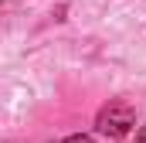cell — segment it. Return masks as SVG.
Segmentation results:
<instances>
[{"instance_id": "obj_1", "label": "cell", "mask_w": 146, "mask_h": 143, "mask_svg": "<svg viewBox=\"0 0 146 143\" xmlns=\"http://www.w3.org/2000/svg\"><path fill=\"white\" fill-rule=\"evenodd\" d=\"M133 126H136V112H133L129 102H109L95 116V130L102 136H112V140H122Z\"/></svg>"}, {"instance_id": "obj_2", "label": "cell", "mask_w": 146, "mask_h": 143, "mask_svg": "<svg viewBox=\"0 0 146 143\" xmlns=\"http://www.w3.org/2000/svg\"><path fill=\"white\" fill-rule=\"evenodd\" d=\"M61 143H95V140L85 136V133H75V136H68V140H61Z\"/></svg>"}, {"instance_id": "obj_3", "label": "cell", "mask_w": 146, "mask_h": 143, "mask_svg": "<svg viewBox=\"0 0 146 143\" xmlns=\"http://www.w3.org/2000/svg\"><path fill=\"white\" fill-rule=\"evenodd\" d=\"M136 143H146V126H139V133H136Z\"/></svg>"}]
</instances>
